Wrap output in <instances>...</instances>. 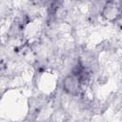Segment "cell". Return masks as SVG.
Returning <instances> with one entry per match:
<instances>
[{
  "instance_id": "1",
  "label": "cell",
  "mask_w": 122,
  "mask_h": 122,
  "mask_svg": "<svg viewBox=\"0 0 122 122\" xmlns=\"http://www.w3.org/2000/svg\"><path fill=\"white\" fill-rule=\"evenodd\" d=\"M64 90L71 94H76L81 88V76L80 72H72L69 74L63 81Z\"/></svg>"
},
{
  "instance_id": "2",
  "label": "cell",
  "mask_w": 122,
  "mask_h": 122,
  "mask_svg": "<svg viewBox=\"0 0 122 122\" xmlns=\"http://www.w3.org/2000/svg\"><path fill=\"white\" fill-rule=\"evenodd\" d=\"M118 14H119L118 7L114 3H112V2L107 3L103 9V11H102V15L108 20L116 19L118 17Z\"/></svg>"
}]
</instances>
